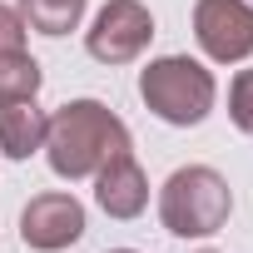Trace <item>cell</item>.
<instances>
[{
	"label": "cell",
	"instance_id": "cell-1",
	"mask_svg": "<svg viewBox=\"0 0 253 253\" xmlns=\"http://www.w3.org/2000/svg\"><path fill=\"white\" fill-rule=\"evenodd\" d=\"M114 154H129V124L99 99H70L45 119V159L55 179H94Z\"/></svg>",
	"mask_w": 253,
	"mask_h": 253
},
{
	"label": "cell",
	"instance_id": "cell-2",
	"mask_svg": "<svg viewBox=\"0 0 253 253\" xmlns=\"http://www.w3.org/2000/svg\"><path fill=\"white\" fill-rule=\"evenodd\" d=\"M139 99L154 119L174 124V129H194L213 114L218 80L209 65H199L189 55H159L139 70Z\"/></svg>",
	"mask_w": 253,
	"mask_h": 253
},
{
	"label": "cell",
	"instance_id": "cell-3",
	"mask_svg": "<svg viewBox=\"0 0 253 253\" xmlns=\"http://www.w3.org/2000/svg\"><path fill=\"white\" fill-rule=\"evenodd\" d=\"M233 213V189L209 164H184L159 189V223L174 238H213Z\"/></svg>",
	"mask_w": 253,
	"mask_h": 253
},
{
	"label": "cell",
	"instance_id": "cell-4",
	"mask_svg": "<svg viewBox=\"0 0 253 253\" xmlns=\"http://www.w3.org/2000/svg\"><path fill=\"white\" fill-rule=\"evenodd\" d=\"M154 40V15L139 0H104L84 30V50L99 65H134Z\"/></svg>",
	"mask_w": 253,
	"mask_h": 253
},
{
	"label": "cell",
	"instance_id": "cell-5",
	"mask_svg": "<svg viewBox=\"0 0 253 253\" xmlns=\"http://www.w3.org/2000/svg\"><path fill=\"white\" fill-rule=\"evenodd\" d=\"M194 40L213 65H243L253 55L248 0H194Z\"/></svg>",
	"mask_w": 253,
	"mask_h": 253
},
{
	"label": "cell",
	"instance_id": "cell-6",
	"mask_svg": "<svg viewBox=\"0 0 253 253\" xmlns=\"http://www.w3.org/2000/svg\"><path fill=\"white\" fill-rule=\"evenodd\" d=\"M20 238L35 253H65L84 238V204L75 194H35L20 209Z\"/></svg>",
	"mask_w": 253,
	"mask_h": 253
},
{
	"label": "cell",
	"instance_id": "cell-7",
	"mask_svg": "<svg viewBox=\"0 0 253 253\" xmlns=\"http://www.w3.org/2000/svg\"><path fill=\"white\" fill-rule=\"evenodd\" d=\"M94 204L109 218H119V223H129V218H139L149 209V179H144V169H139L134 154H114L94 174Z\"/></svg>",
	"mask_w": 253,
	"mask_h": 253
},
{
	"label": "cell",
	"instance_id": "cell-8",
	"mask_svg": "<svg viewBox=\"0 0 253 253\" xmlns=\"http://www.w3.org/2000/svg\"><path fill=\"white\" fill-rule=\"evenodd\" d=\"M45 109L35 99H5L0 104V149L5 159H30L35 149H45Z\"/></svg>",
	"mask_w": 253,
	"mask_h": 253
},
{
	"label": "cell",
	"instance_id": "cell-9",
	"mask_svg": "<svg viewBox=\"0 0 253 253\" xmlns=\"http://www.w3.org/2000/svg\"><path fill=\"white\" fill-rule=\"evenodd\" d=\"M84 5H89V0H20L15 10H20L25 25L40 30V35H70V30H80Z\"/></svg>",
	"mask_w": 253,
	"mask_h": 253
},
{
	"label": "cell",
	"instance_id": "cell-10",
	"mask_svg": "<svg viewBox=\"0 0 253 253\" xmlns=\"http://www.w3.org/2000/svg\"><path fill=\"white\" fill-rule=\"evenodd\" d=\"M40 84H45V75H40L35 55H25V50L0 55V104L5 99H35Z\"/></svg>",
	"mask_w": 253,
	"mask_h": 253
},
{
	"label": "cell",
	"instance_id": "cell-11",
	"mask_svg": "<svg viewBox=\"0 0 253 253\" xmlns=\"http://www.w3.org/2000/svg\"><path fill=\"white\" fill-rule=\"evenodd\" d=\"M228 119L238 134H253V70H238L228 84Z\"/></svg>",
	"mask_w": 253,
	"mask_h": 253
},
{
	"label": "cell",
	"instance_id": "cell-12",
	"mask_svg": "<svg viewBox=\"0 0 253 253\" xmlns=\"http://www.w3.org/2000/svg\"><path fill=\"white\" fill-rule=\"evenodd\" d=\"M25 15L15 5H0V55H10V50H25Z\"/></svg>",
	"mask_w": 253,
	"mask_h": 253
},
{
	"label": "cell",
	"instance_id": "cell-13",
	"mask_svg": "<svg viewBox=\"0 0 253 253\" xmlns=\"http://www.w3.org/2000/svg\"><path fill=\"white\" fill-rule=\"evenodd\" d=\"M109 253H139V248H109Z\"/></svg>",
	"mask_w": 253,
	"mask_h": 253
},
{
	"label": "cell",
	"instance_id": "cell-14",
	"mask_svg": "<svg viewBox=\"0 0 253 253\" xmlns=\"http://www.w3.org/2000/svg\"><path fill=\"white\" fill-rule=\"evenodd\" d=\"M199 253H218V248H199Z\"/></svg>",
	"mask_w": 253,
	"mask_h": 253
}]
</instances>
